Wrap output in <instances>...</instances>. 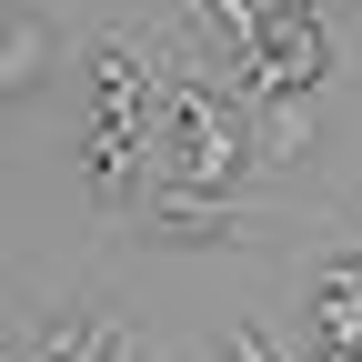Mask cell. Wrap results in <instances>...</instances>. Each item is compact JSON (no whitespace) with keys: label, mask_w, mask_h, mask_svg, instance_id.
<instances>
[{"label":"cell","mask_w":362,"mask_h":362,"mask_svg":"<svg viewBox=\"0 0 362 362\" xmlns=\"http://www.w3.org/2000/svg\"><path fill=\"white\" fill-rule=\"evenodd\" d=\"M252 161H262V131H242V111L221 101L211 81L171 71V90H161V171H171V181H211V192H232Z\"/></svg>","instance_id":"obj_1"},{"label":"cell","mask_w":362,"mask_h":362,"mask_svg":"<svg viewBox=\"0 0 362 362\" xmlns=\"http://www.w3.org/2000/svg\"><path fill=\"white\" fill-rule=\"evenodd\" d=\"M322 81H332V30H322V11L272 0V21H262V81H252V90H322Z\"/></svg>","instance_id":"obj_2"},{"label":"cell","mask_w":362,"mask_h":362,"mask_svg":"<svg viewBox=\"0 0 362 362\" xmlns=\"http://www.w3.org/2000/svg\"><path fill=\"white\" fill-rule=\"evenodd\" d=\"M90 90H101V131L161 151V101H151V71H141L131 40H90Z\"/></svg>","instance_id":"obj_3"},{"label":"cell","mask_w":362,"mask_h":362,"mask_svg":"<svg viewBox=\"0 0 362 362\" xmlns=\"http://www.w3.org/2000/svg\"><path fill=\"white\" fill-rule=\"evenodd\" d=\"M252 202H232V192H211V181H171L161 171V192H151V232H171V242H232V232H252Z\"/></svg>","instance_id":"obj_4"},{"label":"cell","mask_w":362,"mask_h":362,"mask_svg":"<svg viewBox=\"0 0 362 362\" xmlns=\"http://www.w3.org/2000/svg\"><path fill=\"white\" fill-rule=\"evenodd\" d=\"M202 30H211V51L232 61L242 81H262V21H272V0H181Z\"/></svg>","instance_id":"obj_5"},{"label":"cell","mask_w":362,"mask_h":362,"mask_svg":"<svg viewBox=\"0 0 362 362\" xmlns=\"http://www.w3.org/2000/svg\"><path fill=\"white\" fill-rule=\"evenodd\" d=\"M40 362H111L121 352V312H51L40 332H21Z\"/></svg>","instance_id":"obj_6"},{"label":"cell","mask_w":362,"mask_h":362,"mask_svg":"<svg viewBox=\"0 0 362 362\" xmlns=\"http://www.w3.org/2000/svg\"><path fill=\"white\" fill-rule=\"evenodd\" d=\"M151 161V141H121V131L90 121V141H81V171H90V202L101 211H131V171Z\"/></svg>","instance_id":"obj_7"},{"label":"cell","mask_w":362,"mask_h":362,"mask_svg":"<svg viewBox=\"0 0 362 362\" xmlns=\"http://www.w3.org/2000/svg\"><path fill=\"white\" fill-rule=\"evenodd\" d=\"M312 332H332V342L362 352V252L322 262V282H312Z\"/></svg>","instance_id":"obj_8"},{"label":"cell","mask_w":362,"mask_h":362,"mask_svg":"<svg viewBox=\"0 0 362 362\" xmlns=\"http://www.w3.org/2000/svg\"><path fill=\"white\" fill-rule=\"evenodd\" d=\"M312 151V90H262V161Z\"/></svg>","instance_id":"obj_9"},{"label":"cell","mask_w":362,"mask_h":362,"mask_svg":"<svg viewBox=\"0 0 362 362\" xmlns=\"http://www.w3.org/2000/svg\"><path fill=\"white\" fill-rule=\"evenodd\" d=\"M0 90H11V101H30V90H40V21H30V11H11V51H0Z\"/></svg>","instance_id":"obj_10"},{"label":"cell","mask_w":362,"mask_h":362,"mask_svg":"<svg viewBox=\"0 0 362 362\" xmlns=\"http://www.w3.org/2000/svg\"><path fill=\"white\" fill-rule=\"evenodd\" d=\"M302 362H362V352H352V342H332V332H312V352H302Z\"/></svg>","instance_id":"obj_11"},{"label":"cell","mask_w":362,"mask_h":362,"mask_svg":"<svg viewBox=\"0 0 362 362\" xmlns=\"http://www.w3.org/2000/svg\"><path fill=\"white\" fill-rule=\"evenodd\" d=\"M0 362H40V352H30V342H11V352H0Z\"/></svg>","instance_id":"obj_12"},{"label":"cell","mask_w":362,"mask_h":362,"mask_svg":"<svg viewBox=\"0 0 362 362\" xmlns=\"http://www.w3.org/2000/svg\"><path fill=\"white\" fill-rule=\"evenodd\" d=\"M302 11H332V0H302Z\"/></svg>","instance_id":"obj_13"}]
</instances>
